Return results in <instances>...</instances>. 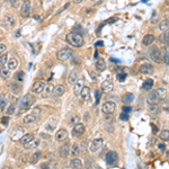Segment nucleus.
<instances>
[{
  "label": "nucleus",
  "instance_id": "13d9d810",
  "mask_svg": "<svg viewBox=\"0 0 169 169\" xmlns=\"http://www.w3.org/2000/svg\"><path fill=\"white\" fill-rule=\"evenodd\" d=\"M0 56H1V54H0Z\"/></svg>",
  "mask_w": 169,
  "mask_h": 169
},
{
  "label": "nucleus",
  "instance_id": "f704fd0d",
  "mask_svg": "<svg viewBox=\"0 0 169 169\" xmlns=\"http://www.w3.org/2000/svg\"><path fill=\"white\" fill-rule=\"evenodd\" d=\"M70 153L72 157H78L79 153H80V148L78 144H74L71 148H70Z\"/></svg>",
  "mask_w": 169,
  "mask_h": 169
},
{
  "label": "nucleus",
  "instance_id": "9b49d317",
  "mask_svg": "<svg viewBox=\"0 0 169 169\" xmlns=\"http://www.w3.org/2000/svg\"><path fill=\"white\" fill-rule=\"evenodd\" d=\"M15 18H14V16L10 15V14H8V15H6L5 17H3V19H2V24L7 27V28H11V27H14L15 26Z\"/></svg>",
  "mask_w": 169,
  "mask_h": 169
},
{
  "label": "nucleus",
  "instance_id": "7ed1b4c3",
  "mask_svg": "<svg viewBox=\"0 0 169 169\" xmlns=\"http://www.w3.org/2000/svg\"><path fill=\"white\" fill-rule=\"evenodd\" d=\"M116 103L113 100H106L102 106V112L105 115H112L115 111H116Z\"/></svg>",
  "mask_w": 169,
  "mask_h": 169
},
{
  "label": "nucleus",
  "instance_id": "f8f14e48",
  "mask_svg": "<svg viewBox=\"0 0 169 169\" xmlns=\"http://www.w3.org/2000/svg\"><path fill=\"white\" fill-rule=\"evenodd\" d=\"M84 87V78H79L76 82H74V95L79 96L80 91L82 90V88Z\"/></svg>",
  "mask_w": 169,
  "mask_h": 169
},
{
  "label": "nucleus",
  "instance_id": "a211bd4d",
  "mask_svg": "<svg viewBox=\"0 0 169 169\" xmlns=\"http://www.w3.org/2000/svg\"><path fill=\"white\" fill-rule=\"evenodd\" d=\"M79 96H80V98L82 100H84V102L86 100H89L90 99V88L89 87H84L82 90L80 91Z\"/></svg>",
  "mask_w": 169,
  "mask_h": 169
},
{
  "label": "nucleus",
  "instance_id": "2f4dec72",
  "mask_svg": "<svg viewBox=\"0 0 169 169\" xmlns=\"http://www.w3.org/2000/svg\"><path fill=\"white\" fill-rule=\"evenodd\" d=\"M40 158H41V152H40V151H36V152H34L32 156H31V160H30V162H31L32 165H35V164L38 162Z\"/></svg>",
  "mask_w": 169,
  "mask_h": 169
},
{
  "label": "nucleus",
  "instance_id": "c9c22d12",
  "mask_svg": "<svg viewBox=\"0 0 169 169\" xmlns=\"http://www.w3.org/2000/svg\"><path fill=\"white\" fill-rule=\"evenodd\" d=\"M149 113H150V115L151 116H157V114H158V111H159V107H158V104L157 105H149Z\"/></svg>",
  "mask_w": 169,
  "mask_h": 169
},
{
  "label": "nucleus",
  "instance_id": "49530a36",
  "mask_svg": "<svg viewBox=\"0 0 169 169\" xmlns=\"http://www.w3.org/2000/svg\"><path fill=\"white\" fill-rule=\"evenodd\" d=\"M164 62L166 65H169V51L165 53V56H164Z\"/></svg>",
  "mask_w": 169,
  "mask_h": 169
},
{
  "label": "nucleus",
  "instance_id": "79ce46f5",
  "mask_svg": "<svg viewBox=\"0 0 169 169\" xmlns=\"http://www.w3.org/2000/svg\"><path fill=\"white\" fill-rule=\"evenodd\" d=\"M15 108H16V105L15 104H11L9 106V108H7V114L8 115H12L14 113H15Z\"/></svg>",
  "mask_w": 169,
  "mask_h": 169
},
{
  "label": "nucleus",
  "instance_id": "c756f323",
  "mask_svg": "<svg viewBox=\"0 0 169 169\" xmlns=\"http://www.w3.org/2000/svg\"><path fill=\"white\" fill-rule=\"evenodd\" d=\"M159 28L161 32H166L169 30V19H162L159 24Z\"/></svg>",
  "mask_w": 169,
  "mask_h": 169
},
{
  "label": "nucleus",
  "instance_id": "412c9836",
  "mask_svg": "<svg viewBox=\"0 0 169 169\" xmlns=\"http://www.w3.org/2000/svg\"><path fill=\"white\" fill-rule=\"evenodd\" d=\"M40 143H41L40 139L34 137V139H32V140H31L27 144H25V148L26 149H35V148H37V147L40 146Z\"/></svg>",
  "mask_w": 169,
  "mask_h": 169
},
{
  "label": "nucleus",
  "instance_id": "4d7b16f0",
  "mask_svg": "<svg viewBox=\"0 0 169 169\" xmlns=\"http://www.w3.org/2000/svg\"><path fill=\"white\" fill-rule=\"evenodd\" d=\"M45 1H50V0H45Z\"/></svg>",
  "mask_w": 169,
  "mask_h": 169
},
{
  "label": "nucleus",
  "instance_id": "ea45409f",
  "mask_svg": "<svg viewBox=\"0 0 169 169\" xmlns=\"http://www.w3.org/2000/svg\"><path fill=\"white\" fill-rule=\"evenodd\" d=\"M7 60H8V56L7 54H3L0 56V67H3L5 64L7 63Z\"/></svg>",
  "mask_w": 169,
  "mask_h": 169
},
{
  "label": "nucleus",
  "instance_id": "39448f33",
  "mask_svg": "<svg viewBox=\"0 0 169 169\" xmlns=\"http://www.w3.org/2000/svg\"><path fill=\"white\" fill-rule=\"evenodd\" d=\"M72 50L71 49H69V47H64V49H61L60 51H58L56 53V58H58V60H60V61H67V60H69L70 58H72Z\"/></svg>",
  "mask_w": 169,
  "mask_h": 169
},
{
  "label": "nucleus",
  "instance_id": "5701e85b",
  "mask_svg": "<svg viewBox=\"0 0 169 169\" xmlns=\"http://www.w3.org/2000/svg\"><path fill=\"white\" fill-rule=\"evenodd\" d=\"M37 118H38V117L36 116V115H34L33 113L27 114L26 116L24 117V123H25V124H32V123H35V122L37 121Z\"/></svg>",
  "mask_w": 169,
  "mask_h": 169
},
{
  "label": "nucleus",
  "instance_id": "5fc2aeb1",
  "mask_svg": "<svg viewBox=\"0 0 169 169\" xmlns=\"http://www.w3.org/2000/svg\"><path fill=\"white\" fill-rule=\"evenodd\" d=\"M74 3H81L82 2V0H74Z\"/></svg>",
  "mask_w": 169,
  "mask_h": 169
},
{
  "label": "nucleus",
  "instance_id": "473e14b6",
  "mask_svg": "<svg viewBox=\"0 0 169 169\" xmlns=\"http://www.w3.org/2000/svg\"><path fill=\"white\" fill-rule=\"evenodd\" d=\"M152 87H153V80H152V79H147V80L142 84V89H143V90H151Z\"/></svg>",
  "mask_w": 169,
  "mask_h": 169
},
{
  "label": "nucleus",
  "instance_id": "f03ea898",
  "mask_svg": "<svg viewBox=\"0 0 169 169\" xmlns=\"http://www.w3.org/2000/svg\"><path fill=\"white\" fill-rule=\"evenodd\" d=\"M149 55H150L151 60L153 62H156V63H161L164 61L161 51L159 50L158 46H151V49L149 50Z\"/></svg>",
  "mask_w": 169,
  "mask_h": 169
},
{
  "label": "nucleus",
  "instance_id": "bb28decb",
  "mask_svg": "<svg viewBox=\"0 0 169 169\" xmlns=\"http://www.w3.org/2000/svg\"><path fill=\"white\" fill-rule=\"evenodd\" d=\"M96 69L98 70V71H104L106 69V62L105 60H103V59H98L97 60V62H96Z\"/></svg>",
  "mask_w": 169,
  "mask_h": 169
},
{
  "label": "nucleus",
  "instance_id": "20e7f679",
  "mask_svg": "<svg viewBox=\"0 0 169 169\" xmlns=\"http://www.w3.org/2000/svg\"><path fill=\"white\" fill-rule=\"evenodd\" d=\"M34 103H35L34 96L27 94V95L21 97V99L19 100V106H21V109H27V108H30Z\"/></svg>",
  "mask_w": 169,
  "mask_h": 169
},
{
  "label": "nucleus",
  "instance_id": "f3484780",
  "mask_svg": "<svg viewBox=\"0 0 169 169\" xmlns=\"http://www.w3.org/2000/svg\"><path fill=\"white\" fill-rule=\"evenodd\" d=\"M102 90H103V93H111L112 90H113V88H114V84L113 82L111 81V80H105V81H103V84H102Z\"/></svg>",
  "mask_w": 169,
  "mask_h": 169
},
{
  "label": "nucleus",
  "instance_id": "0eeeda50",
  "mask_svg": "<svg viewBox=\"0 0 169 169\" xmlns=\"http://www.w3.org/2000/svg\"><path fill=\"white\" fill-rule=\"evenodd\" d=\"M103 143H104L103 139H100V137H98V139H94V140L90 142V144H89V151H90L91 153L97 152L99 149L103 147Z\"/></svg>",
  "mask_w": 169,
  "mask_h": 169
},
{
  "label": "nucleus",
  "instance_id": "c85d7f7f",
  "mask_svg": "<svg viewBox=\"0 0 169 169\" xmlns=\"http://www.w3.org/2000/svg\"><path fill=\"white\" fill-rule=\"evenodd\" d=\"M156 91H157V94H158V97H159V99H160V102L166 99V97H167V91H166L165 88L160 87V88H158Z\"/></svg>",
  "mask_w": 169,
  "mask_h": 169
},
{
  "label": "nucleus",
  "instance_id": "3c124183",
  "mask_svg": "<svg viewBox=\"0 0 169 169\" xmlns=\"http://www.w3.org/2000/svg\"><path fill=\"white\" fill-rule=\"evenodd\" d=\"M95 96H96V103H98L99 102V98H100V91L99 90H96Z\"/></svg>",
  "mask_w": 169,
  "mask_h": 169
},
{
  "label": "nucleus",
  "instance_id": "c03bdc74",
  "mask_svg": "<svg viewBox=\"0 0 169 169\" xmlns=\"http://www.w3.org/2000/svg\"><path fill=\"white\" fill-rule=\"evenodd\" d=\"M164 42L169 45V30L164 33Z\"/></svg>",
  "mask_w": 169,
  "mask_h": 169
},
{
  "label": "nucleus",
  "instance_id": "864d4df0",
  "mask_svg": "<svg viewBox=\"0 0 169 169\" xmlns=\"http://www.w3.org/2000/svg\"><path fill=\"white\" fill-rule=\"evenodd\" d=\"M1 122H2V124H3V125H7V124H8V122H9V118H8V117H3V118L1 120Z\"/></svg>",
  "mask_w": 169,
  "mask_h": 169
},
{
  "label": "nucleus",
  "instance_id": "a878e982",
  "mask_svg": "<svg viewBox=\"0 0 169 169\" xmlns=\"http://www.w3.org/2000/svg\"><path fill=\"white\" fill-rule=\"evenodd\" d=\"M78 78H79V76H78V72L77 71H71L70 74H69V76H68V82L70 84H74L77 80H78Z\"/></svg>",
  "mask_w": 169,
  "mask_h": 169
},
{
  "label": "nucleus",
  "instance_id": "423d86ee",
  "mask_svg": "<svg viewBox=\"0 0 169 169\" xmlns=\"http://www.w3.org/2000/svg\"><path fill=\"white\" fill-rule=\"evenodd\" d=\"M117 160H118V156L115 151H108L105 156V161L108 166H114L116 165Z\"/></svg>",
  "mask_w": 169,
  "mask_h": 169
},
{
  "label": "nucleus",
  "instance_id": "6e6552de",
  "mask_svg": "<svg viewBox=\"0 0 169 169\" xmlns=\"http://www.w3.org/2000/svg\"><path fill=\"white\" fill-rule=\"evenodd\" d=\"M31 14V2L30 0H25L23 3H21V17L24 18H27Z\"/></svg>",
  "mask_w": 169,
  "mask_h": 169
},
{
  "label": "nucleus",
  "instance_id": "a19ab883",
  "mask_svg": "<svg viewBox=\"0 0 169 169\" xmlns=\"http://www.w3.org/2000/svg\"><path fill=\"white\" fill-rule=\"evenodd\" d=\"M125 79H126V74H124V72H121V74H117V80H118L120 82H123Z\"/></svg>",
  "mask_w": 169,
  "mask_h": 169
},
{
  "label": "nucleus",
  "instance_id": "6e6d98bb",
  "mask_svg": "<svg viewBox=\"0 0 169 169\" xmlns=\"http://www.w3.org/2000/svg\"><path fill=\"white\" fill-rule=\"evenodd\" d=\"M166 156H167V157L169 158V151H167V152H166Z\"/></svg>",
  "mask_w": 169,
  "mask_h": 169
},
{
  "label": "nucleus",
  "instance_id": "9d476101",
  "mask_svg": "<svg viewBox=\"0 0 169 169\" xmlns=\"http://www.w3.org/2000/svg\"><path fill=\"white\" fill-rule=\"evenodd\" d=\"M159 102H160V99H159L158 94H157L156 90L151 91V93L147 96V103H148V105H157Z\"/></svg>",
  "mask_w": 169,
  "mask_h": 169
},
{
  "label": "nucleus",
  "instance_id": "603ef678",
  "mask_svg": "<svg viewBox=\"0 0 169 169\" xmlns=\"http://www.w3.org/2000/svg\"><path fill=\"white\" fill-rule=\"evenodd\" d=\"M158 149L159 150H161V151H165V150H166V146H165L164 143H158Z\"/></svg>",
  "mask_w": 169,
  "mask_h": 169
},
{
  "label": "nucleus",
  "instance_id": "2eb2a0df",
  "mask_svg": "<svg viewBox=\"0 0 169 169\" xmlns=\"http://www.w3.org/2000/svg\"><path fill=\"white\" fill-rule=\"evenodd\" d=\"M140 72L143 74H153V67L150 63H143L140 65Z\"/></svg>",
  "mask_w": 169,
  "mask_h": 169
},
{
  "label": "nucleus",
  "instance_id": "cd10ccee",
  "mask_svg": "<svg viewBox=\"0 0 169 169\" xmlns=\"http://www.w3.org/2000/svg\"><path fill=\"white\" fill-rule=\"evenodd\" d=\"M32 139H34V135H33L32 133H28V134H24L23 137H21V143L23 144V146H25V144H27Z\"/></svg>",
  "mask_w": 169,
  "mask_h": 169
},
{
  "label": "nucleus",
  "instance_id": "4c0bfd02",
  "mask_svg": "<svg viewBox=\"0 0 169 169\" xmlns=\"http://www.w3.org/2000/svg\"><path fill=\"white\" fill-rule=\"evenodd\" d=\"M159 137H160V139H161L162 141H168L169 140V130H162V131L160 132Z\"/></svg>",
  "mask_w": 169,
  "mask_h": 169
},
{
  "label": "nucleus",
  "instance_id": "37998d69",
  "mask_svg": "<svg viewBox=\"0 0 169 169\" xmlns=\"http://www.w3.org/2000/svg\"><path fill=\"white\" fill-rule=\"evenodd\" d=\"M70 123L71 124H77V123H79V116H77V115H72V116L70 117Z\"/></svg>",
  "mask_w": 169,
  "mask_h": 169
},
{
  "label": "nucleus",
  "instance_id": "f257e3e1",
  "mask_svg": "<svg viewBox=\"0 0 169 169\" xmlns=\"http://www.w3.org/2000/svg\"><path fill=\"white\" fill-rule=\"evenodd\" d=\"M65 38H67V42L74 47H81L84 43V37H82V35L80 33H69Z\"/></svg>",
  "mask_w": 169,
  "mask_h": 169
},
{
  "label": "nucleus",
  "instance_id": "6ab92c4d",
  "mask_svg": "<svg viewBox=\"0 0 169 169\" xmlns=\"http://www.w3.org/2000/svg\"><path fill=\"white\" fill-rule=\"evenodd\" d=\"M64 86L63 84H58L54 87V90H53V96L54 97H61L64 94Z\"/></svg>",
  "mask_w": 169,
  "mask_h": 169
},
{
  "label": "nucleus",
  "instance_id": "ddd939ff",
  "mask_svg": "<svg viewBox=\"0 0 169 169\" xmlns=\"http://www.w3.org/2000/svg\"><path fill=\"white\" fill-rule=\"evenodd\" d=\"M68 139V131L65 128H60L56 133H55V140L61 142V141H64Z\"/></svg>",
  "mask_w": 169,
  "mask_h": 169
},
{
  "label": "nucleus",
  "instance_id": "de8ad7c7",
  "mask_svg": "<svg viewBox=\"0 0 169 169\" xmlns=\"http://www.w3.org/2000/svg\"><path fill=\"white\" fill-rule=\"evenodd\" d=\"M120 118L121 120H124V121H126L128 120V113H125V112H123L121 115H120Z\"/></svg>",
  "mask_w": 169,
  "mask_h": 169
},
{
  "label": "nucleus",
  "instance_id": "aec40b11",
  "mask_svg": "<svg viewBox=\"0 0 169 169\" xmlns=\"http://www.w3.org/2000/svg\"><path fill=\"white\" fill-rule=\"evenodd\" d=\"M7 105H8V98L5 94H1L0 95V111L1 112H5L6 108H7Z\"/></svg>",
  "mask_w": 169,
  "mask_h": 169
},
{
  "label": "nucleus",
  "instance_id": "8fccbe9b",
  "mask_svg": "<svg viewBox=\"0 0 169 169\" xmlns=\"http://www.w3.org/2000/svg\"><path fill=\"white\" fill-rule=\"evenodd\" d=\"M131 111H132V107H131V106H123V112L130 113Z\"/></svg>",
  "mask_w": 169,
  "mask_h": 169
},
{
  "label": "nucleus",
  "instance_id": "58836bf2",
  "mask_svg": "<svg viewBox=\"0 0 169 169\" xmlns=\"http://www.w3.org/2000/svg\"><path fill=\"white\" fill-rule=\"evenodd\" d=\"M10 86H11V89H12V91H14L15 94H18V93H21V86L19 84H17V82H12Z\"/></svg>",
  "mask_w": 169,
  "mask_h": 169
},
{
  "label": "nucleus",
  "instance_id": "1a4fd4ad",
  "mask_svg": "<svg viewBox=\"0 0 169 169\" xmlns=\"http://www.w3.org/2000/svg\"><path fill=\"white\" fill-rule=\"evenodd\" d=\"M84 125L82 124V123H77V124H74V128H72V135H74V137H81L82 134L84 133Z\"/></svg>",
  "mask_w": 169,
  "mask_h": 169
},
{
  "label": "nucleus",
  "instance_id": "a18cd8bd",
  "mask_svg": "<svg viewBox=\"0 0 169 169\" xmlns=\"http://www.w3.org/2000/svg\"><path fill=\"white\" fill-rule=\"evenodd\" d=\"M15 78H16V80L17 81H21L23 79H24V72H17V74H15Z\"/></svg>",
  "mask_w": 169,
  "mask_h": 169
},
{
  "label": "nucleus",
  "instance_id": "4be33fe9",
  "mask_svg": "<svg viewBox=\"0 0 169 169\" xmlns=\"http://www.w3.org/2000/svg\"><path fill=\"white\" fill-rule=\"evenodd\" d=\"M18 65H19V60L17 59V58H11L10 60L8 61V69L9 70H16L17 68H18Z\"/></svg>",
  "mask_w": 169,
  "mask_h": 169
},
{
  "label": "nucleus",
  "instance_id": "e433bc0d",
  "mask_svg": "<svg viewBox=\"0 0 169 169\" xmlns=\"http://www.w3.org/2000/svg\"><path fill=\"white\" fill-rule=\"evenodd\" d=\"M0 74L3 79H7L9 76H10V70L7 69L6 67H1V70H0Z\"/></svg>",
  "mask_w": 169,
  "mask_h": 169
},
{
  "label": "nucleus",
  "instance_id": "7c9ffc66",
  "mask_svg": "<svg viewBox=\"0 0 169 169\" xmlns=\"http://www.w3.org/2000/svg\"><path fill=\"white\" fill-rule=\"evenodd\" d=\"M70 166L72 167V168H82V162H81V160L78 158L72 159L71 161H70Z\"/></svg>",
  "mask_w": 169,
  "mask_h": 169
},
{
  "label": "nucleus",
  "instance_id": "72a5a7b5",
  "mask_svg": "<svg viewBox=\"0 0 169 169\" xmlns=\"http://www.w3.org/2000/svg\"><path fill=\"white\" fill-rule=\"evenodd\" d=\"M133 99H134V95H133L132 93H127V94H125V95L123 96L122 102H123L124 104H128V103H131Z\"/></svg>",
  "mask_w": 169,
  "mask_h": 169
},
{
  "label": "nucleus",
  "instance_id": "393cba45",
  "mask_svg": "<svg viewBox=\"0 0 169 169\" xmlns=\"http://www.w3.org/2000/svg\"><path fill=\"white\" fill-rule=\"evenodd\" d=\"M153 42H155V36L151 35V34L146 35V36L143 37V40H142V44H143L144 46H150Z\"/></svg>",
  "mask_w": 169,
  "mask_h": 169
},
{
  "label": "nucleus",
  "instance_id": "4468645a",
  "mask_svg": "<svg viewBox=\"0 0 169 169\" xmlns=\"http://www.w3.org/2000/svg\"><path fill=\"white\" fill-rule=\"evenodd\" d=\"M53 90H54V86L52 84H45L44 90L42 91V98H49L50 96H52Z\"/></svg>",
  "mask_w": 169,
  "mask_h": 169
},
{
  "label": "nucleus",
  "instance_id": "09e8293b",
  "mask_svg": "<svg viewBox=\"0 0 169 169\" xmlns=\"http://www.w3.org/2000/svg\"><path fill=\"white\" fill-rule=\"evenodd\" d=\"M6 51H7V46L5 44H0V54L5 53Z\"/></svg>",
  "mask_w": 169,
  "mask_h": 169
},
{
  "label": "nucleus",
  "instance_id": "dca6fc26",
  "mask_svg": "<svg viewBox=\"0 0 169 169\" xmlns=\"http://www.w3.org/2000/svg\"><path fill=\"white\" fill-rule=\"evenodd\" d=\"M44 87H45V84L43 81H36L33 84L32 91L34 94H42V91L44 90Z\"/></svg>",
  "mask_w": 169,
  "mask_h": 169
},
{
  "label": "nucleus",
  "instance_id": "b1692460",
  "mask_svg": "<svg viewBox=\"0 0 169 169\" xmlns=\"http://www.w3.org/2000/svg\"><path fill=\"white\" fill-rule=\"evenodd\" d=\"M69 153H70V147H69V144H64V146H62V147L60 148V151H59L60 157L65 158V157L69 156Z\"/></svg>",
  "mask_w": 169,
  "mask_h": 169
}]
</instances>
